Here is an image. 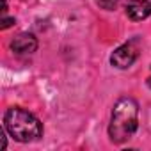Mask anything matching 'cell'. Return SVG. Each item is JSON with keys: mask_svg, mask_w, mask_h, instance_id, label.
<instances>
[{"mask_svg": "<svg viewBox=\"0 0 151 151\" xmlns=\"http://www.w3.org/2000/svg\"><path fill=\"white\" fill-rule=\"evenodd\" d=\"M16 23V20L14 18H7L6 14L2 16V25H0V29H2V30H6V29H9L11 25H14Z\"/></svg>", "mask_w": 151, "mask_h": 151, "instance_id": "obj_7", "label": "cell"}, {"mask_svg": "<svg viewBox=\"0 0 151 151\" xmlns=\"http://www.w3.org/2000/svg\"><path fill=\"white\" fill-rule=\"evenodd\" d=\"M146 84H147V87L151 89V69H149V77L146 78Z\"/></svg>", "mask_w": 151, "mask_h": 151, "instance_id": "obj_8", "label": "cell"}, {"mask_svg": "<svg viewBox=\"0 0 151 151\" xmlns=\"http://www.w3.org/2000/svg\"><path fill=\"white\" fill-rule=\"evenodd\" d=\"M4 128L16 142H34L43 137V123L37 116L22 107H11L4 112Z\"/></svg>", "mask_w": 151, "mask_h": 151, "instance_id": "obj_2", "label": "cell"}, {"mask_svg": "<svg viewBox=\"0 0 151 151\" xmlns=\"http://www.w3.org/2000/svg\"><path fill=\"white\" fill-rule=\"evenodd\" d=\"M137 57H139V48H137L135 41H128V43H123L121 46H117L112 52L110 64L117 69H128L130 66H133Z\"/></svg>", "mask_w": 151, "mask_h": 151, "instance_id": "obj_3", "label": "cell"}, {"mask_svg": "<svg viewBox=\"0 0 151 151\" xmlns=\"http://www.w3.org/2000/svg\"><path fill=\"white\" fill-rule=\"evenodd\" d=\"M94 2L100 9H105V11H114L119 6V0H94Z\"/></svg>", "mask_w": 151, "mask_h": 151, "instance_id": "obj_6", "label": "cell"}, {"mask_svg": "<svg viewBox=\"0 0 151 151\" xmlns=\"http://www.w3.org/2000/svg\"><path fill=\"white\" fill-rule=\"evenodd\" d=\"M11 50L16 55H30L37 50V37L30 32H22L11 41Z\"/></svg>", "mask_w": 151, "mask_h": 151, "instance_id": "obj_4", "label": "cell"}, {"mask_svg": "<svg viewBox=\"0 0 151 151\" xmlns=\"http://www.w3.org/2000/svg\"><path fill=\"white\" fill-rule=\"evenodd\" d=\"M124 13L133 22H142L151 14V2L149 0H128L124 6Z\"/></svg>", "mask_w": 151, "mask_h": 151, "instance_id": "obj_5", "label": "cell"}, {"mask_svg": "<svg viewBox=\"0 0 151 151\" xmlns=\"http://www.w3.org/2000/svg\"><path fill=\"white\" fill-rule=\"evenodd\" d=\"M139 128V103L132 96H121L110 112L109 139L114 144L128 142Z\"/></svg>", "mask_w": 151, "mask_h": 151, "instance_id": "obj_1", "label": "cell"}]
</instances>
